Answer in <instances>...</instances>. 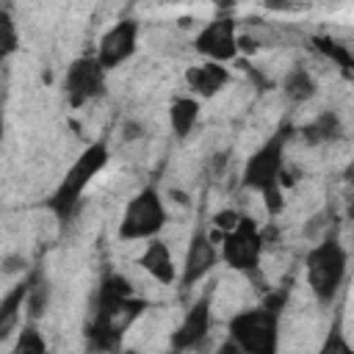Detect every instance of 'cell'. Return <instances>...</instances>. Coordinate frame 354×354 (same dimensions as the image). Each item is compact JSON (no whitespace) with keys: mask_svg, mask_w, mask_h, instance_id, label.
I'll return each mask as SVG.
<instances>
[{"mask_svg":"<svg viewBox=\"0 0 354 354\" xmlns=\"http://www.w3.org/2000/svg\"><path fill=\"white\" fill-rule=\"evenodd\" d=\"M149 307L147 299H141L130 279L119 271H111L102 277L97 288L94 313L86 324V337L94 348H116L124 329Z\"/></svg>","mask_w":354,"mask_h":354,"instance_id":"1","label":"cell"},{"mask_svg":"<svg viewBox=\"0 0 354 354\" xmlns=\"http://www.w3.org/2000/svg\"><path fill=\"white\" fill-rule=\"evenodd\" d=\"M293 127L282 124L274 136H268L243 163L241 185L257 191L266 202V210L277 216L282 210V171H285V144L290 141Z\"/></svg>","mask_w":354,"mask_h":354,"instance_id":"2","label":"cell"},{"mask_svg":"<svg viewBox=\"0 0 354 354\" xmlns=\"http://www.w3.org/2000/svg\"><path fill=\"white\" fill-rule=\"evenodd\" d=\"M108 160H111V149H108V141H105V138L91 141V144L72 160V166L66 169V174L61 177V183L55 185V191L50 194V199L44 202L47 210H50L61 224H66V221L75 216V210H77V205H80L86 188H88L91 180L108 166Z\"/></svg>","mask_w":354,"mask_h":354,"instance_id":"3","label":"cell"},{"mask_svg":"<svg viewBox=\"0 0 354 354\" xmlns=\"http://www.w3.org/2000/svg\"><path fill=\"white\" fill-rule=\"evenodd\" d=\"M304 274L313 296L321 304H332L348 274V252L335 232H326L304 257Z\"/></svg>","mask_w":354,"mask_h":354,"instance_id":"4","label":"cell"},{"mask_svg":"<svg viewBox=\"0 0 354 354\" xmlns=\"http://www.w3.org/2000/svg\"><path fill=\"white\" fill-rule=\"evenodd\" d=\"M279 315L282 310L260 301L257 307L241 310L227 321V335L238 351L246 354H274L279 346Z\"/></svg>","mask_w":354,"mask_h":354,"instance_id":"5","label":"cell"},{"mask_svg":"<svg viewBox=\"0 0 354 354\" xmlns=\"http://www.w3.org/2000/svg\"><path fill=\"white\" fill-rule=\"evenodd\" d=\"M218 243V260L232 268V271H241L246 277H257L260 274V257H263V249H266V241H263V230L260 224L241 213V218L235 221L232 230L221 232L216 238Z\"/></svg>","mask_w":354,"mask_h":354,"instance_id":"6","label":"cell"},{"mask_svg":"<svg viewBox=\"0 0 354 354\" xmlns=\"http://www.w3.org/2000/svg\"><path fill=\"white\" fill-rule=\"evenodd\" d=\"M169 221V210L160 199V191L155 185H144L127 205L119 221V238L122 241H147L160 235V230Z\"/></svg>","mask_w":354,"mask_h":354,"instance_id":"7","label":"cell"},{"mask_svg":"<svg viewBox=\"0 0 354 354\" xmlns=\"http://www.w3.org/2000/svg\"><path fill=\"white\" fill-rule=\"evenodd\" d=\"M105 69L100 66L97 55H80L66 66L64 75V97L72 108H80L105 94Z\"/></svg>","mask_w":354,"mask_h":354,"instance_id":"8","label":"cell"},{"mask_svg":"<svg viewBox=\"0 0 354 354\" xmlns=\"http://www.w3.org/2000/svg\"><path fill=\"white\" fill-rule=\"evenodd\" d=\"M194 50L205 61H218V64L235 61L238 58V22L230 14L213 17L194 36Z\"/></svg>","mask_w":354,"mask_h":354,"instance_id":"9","label":"cell"},{"mask_svg":"<svg viewBox=\"0 0 354 354\" xmlns=\"http://www.w3.org/2000/svg\"><path fill=\"white\" fill-rule=\"evenodd\" d=\"M218 263V243L216 238L210 235V230L205 224H199L188 241V249H185V260H183V268L177 274V282L183 290H191L194 285H199L210 271L213 266Z\"/></svg>","mask_w":354,"mask_h":354,"instance_id":"10","label":"cell"},{"mask_svg":"<svg viewBox=\"0 0 354 354\" xmlns=\"http://www.w3.org/2000/svg\"><path fill=\"white\" fill-rule=\"evenodd\" d=\"M136 50H138V22L124 17L102 33V39L97 44V61L105 72H111V69L122 66L127 58H133Z\"/></svg>","mask_w":354,"mask_h":354,"instance_id":"11","label":"cell"},{"mask_svg":"<svg viewBox=\"0 0 354 354\" xmlns=\"http://www.w3.org/2000/svg\"><path fill=\"white\" fill-rule=\"evenodd\" d=\"M213 293H216V285L205 288L199 293V299L191 304V310L185 313L183 324L174 329L171 335V348L177 351H185V348H196L207 332H210V324H213Z\"/></svg>","mask_w":354,"mask_h":354,"instance_id":"12","label":"cell"},{"mask_svg":"<svg viewBox=\"0 0 354 354\" xmlns=\"http://www.w3.org/2000/svg\"><path fill=\"white\" fill-rule=\"evenodd\" d=\"M230 77H232L230 69H227L224 64H218V61H199V64H191V66L185 69V75H183L188 91H191L196 100H210V97H216L218 91L227 88Z\"/></svg>","mask_w":354,"mask_h":354,"instance_id":"13","label":"cell"},{"mask_svg":"<svg viewBox=\"0 0 354 354\" xmlns=\"http://www.w3.org/2000/svg\"><path fill=\"white\" fill-rule=\"evenodd\" d=\"M155 282H160V285H174L177 282V266H174V257H171V249H169V243L163 241V238H147V246H144V252L138 254V260H136Z\"/></svg>","mask_w":354,"mask_h":354,"instance_id":"14","label":"cell"},{"mask_svg":"<svg viewBox=\"0 0 354 354\" xmlns=\"http://www.w3.org/2000/svg\"><path fill=\"white\" fill-rule=\"evenodd\" d=\"M33 271H22V279H17L6 296L0 299V340H6L11 332H17L19 318L25 313V299H28V288H30Z\"/></svg>","mask_w":354,"mask_h":354,"instance_id":"15","label":"cell"},{"mask_svg":"<svg viewBox=\"0 0 354 354\" xmlns=\"http://www.w3.org/2000/svg\"><path fill=\"white\" fill-rule=\"evenodd\" d=\"M199 102L202 100H196L194 94H180V97H174L169 102V124H171V130H174L177 138H185L196 127L199 113H202V105Z\"/></svg>","mask_w":354,"mask_h":354,"instance_id":"16","label":"cell"},{"mask_svg":"<svg viewBox=\"0 0 354 354\" xmlns=\"http://www.w3.org/2000/svg\"><path fill=\"white\" fill-rule=\"evenodd\" d=\"M340 133H343V124H340V116H337L335 111H321L318 116H313L307 124L299 127V136H301L304 144H310V147L329 144V141H335Z\"/></svg>","mask_w":354,"mask_h":354,"instance_id":"17","label":"cell"},{"mask_svg":"<svg viewBox=\"0 0 354 354\" xmlns=\"http://www.w3.org/2000/svg\"><path fill=\"white\" fill-rule=\"evenodd\" d=\"M315 88H318V83H315V77L307 72V69H301V66H296V69H290L288 75H285V80H282V94L290 100V102H307L313 94H315Z\"/></svg>","mask_w":354,"mask_h":354,"instance_id":"18","label":"cell"},{"mask_svg":"<svg viewBox=\"0 0 354 354\" xmlns=\"http://www.w3.org/2000/svg\"><path fill=\"white\" fill-rule=\"evenodd\" d=\"M50 304V282L41 277V271H33L30 288H28V299H25V315L28 321H39L47 313Z\"/></svg>","mask_w":354,"mask_h":354,"instance_id":"19","label":"cell"},{"mask_svg":"<svg viewBox=\"0 0 354 354\" xmlns=\"http://www.w3.org/2000/svg\"><path fill=\"white\" fill-rule=\"evenodd\" d=\"M313 47L332 64H337L343 69V75H351V66H354V58H351V50L348 44L332 39V36H313Z\"/></svg>","mask_w":354,"mask_h":354,"instance_id":"20","label":"cell"},{"mask_svg":"<svg viewBox=\"0 0 354 354\" xmlns=\"http://www.w3.org/2000/svg\"><path fill=\"white\" fill-rule=\"evenodd\" d=\"M14 351H33V354H41L47 351V340L44 335L39 332L36 321H28L19 332H17V343H14Z\"/></svg>","mask_w":354,"mask_h":354,"instance_id":"21","label":"cell"},{"mask_svg":"<svg viewBox=\"0 0 354 354\" xmlns=\"http://www.w3.org/2000/svg\"><path fill=\"white\" fill-rule=\"evenodd\" d=\"M17 47H19L17 25H14L11 14L0 8V64H3L8 55H14V53H17Z\"/></svg>","mask_w":354,"mask_h":354,"instance_id":"22","label":"cell"},{"mask_svg":"<svg viewBox=\"0 0 354 354\" xmlns=\"http://www.w3.org/2000/svg\"><path fill=\"white\" fill-rule=\"evenodd\" d=\"M238 218H241V210H235V207H227V210H218V213L213 216V227H216V232H210V235H213V238H218L221 232H227V230H232Z\"/></svg>","mask_w":354,"mask_h":354,"instance_id":"23","label":"cell"},{"mask_svg":"<svg viewBox=\"0 0 354 354\" xmlns=\"http://www.w3.org/2000/svg\"><path fill=\"white\" fill-rule=\"evenodd\" d=\"M0 271L3 274H22V271H28V263H25L22 254H8L3 260V266H0Z\"/></svg>","mask_w":354,"mask_h":354,"instance_id":"24","label":"cell"},{"mask_svg":"<svg viewBox=\"0 0 354 354\" xmlns=\"http://www.w3.org/2000/svg\"><path fill=\"white\" fill-rule=\"evenodd\" d=\"M0 141H3V116H0Z\"/></svg>","mask_w":354,"mask_h":354,"instance_id":"25","label":"cell"}]
</instances>
